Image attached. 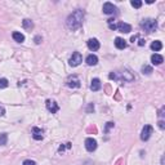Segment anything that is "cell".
<instances>
[{
	"mask_svg": "<svg viewBox=\"0 0 165 165\" xmlns=\"http://www.w3.org/2000/svg\"><path fill=\"white\" fill-rule=\"evenodd\" d=\"M83 19H84V12L81 9H78L75 10L73 13H71L68 17H67V21H66V24L70 30L75 31L81 27L83 24Z\"/></svg>",
	"mask_w": 165,
	"mask_h": 165,
	"instance_id": "cell-1",
	"label": "cell"
},
{
	"mask_svg": "<svg viewBox=\"0 0 165 165\" xmlns=\"http://www.w3.org/2000/svg\"><path fill=\"white\" fill-rule=\"evenodd\" d=\"M141 27L147 32H153L157 30V21L152 18H146L141 22Z\"/></svg>",
	"mask_w": 165,
	"mask_h": 165,
	"instance_id": "cell-2",
	"label": "cell"
},
{
	"mask_svg": "<svg viewBox=\"0 0 165 165\" xmlns=\"http://www.w3.org/2000/svg\"><path fill=\"white\" fill-rule=\"evenodd\" d=\"M108 78H110L111 80H124V81H132L133 76L130 75V72L128 71H122V72H111L110 75H108Z\"/></svg>",
	"mask_w": 165,
	"mask_h": 165,
	"instance_id": "cell-3",
	"label": "cell"
},
{
	"mask_svg": "<svg viewBox=\"0 0 165 165\" xmlns=\"http://www.w3.org/2000/svg\"><path fill=\"white\" fill-rule=\"evenodd\" d=\"M83 62V57H81V54L79 53V52H75V53H72L71 55V58H70V66H72V67H76V66H79L80 63Z\"/></svg>",
	"mask_w": 165,
	"mask_h": 165,
	"instance_id": "cell-4",
	"label": "cell"
},
{
	"mask_svg": "<svg viewBox=\"0 0 165 165\" xmlns=\"http://www.w3.org/2000/svg\"><path fill=\"white\" fill-rule=\"evenodd\" d=\"M153 132V128L151 125H145L142 129V133H141V139L142 141H148L151 134H152Z\"/></svg>",
	"mask_w": 165,
	"mask_h": 165,
	"instance_id": "cell-5",
	"label": "cell"
},
{
	"mask_svg": "<svg viewBox=\"0 0 165 165\" xmlns=\"http://www.w3.org/2000/svg\"><path fill=\"white\" fill-rule=\"evenodd\" d=\"M102 10L106 14H114V13L116 12V6L112 4V3H104L102 6Z\"/></svg>",
	"mask_w": 165,
	"mask_h": 165,
	"instance_id": "cell-6",
	"label": "cell"
},
{
	"mask_svg": "<svg viewBox=\"0 0 165 165\" xmlns=\"http://www.w3.org/2000/svg\"><path fill=\"white\" fill-rule=\"evenodd\" d=\"M85 148L89 151V152H93V151L97 148V141L93 138H86L85 139Z\"/></svg>",
	"mask_w": 165,
	"mask_h": 165,
	"instance_id": "cell-7",
	"label": "cell"
},
{
	"mask_svg": "<svg viewBox=\"0 0 165 165\" xmlns=\"http://www.w3.org/2000/svg\"><path fill=\"white\" fill-rule=\"evenodd\" d=\"M67 85L70 88H79L80 86V79L76 75H72L67 79Z\"/></svg>",
	"mask_w": 165,
	"mask_h": 165,
	"instance_id": "cell-8",
	"label": "cell"
},
{
	"mask_svg": "<svg viewBox=\"0 0 165 165\" xmlns=\"http://www.w3.org/2000/svg\"><path fill=\"white\" fill-rule=\"evenodd\" d=\"M116 29L120 31V32H124V34H128L132 31V26L128 23H124V22H119L116 24Z\"/></svg>",
	"mask_w": 165,
	"mask_h": 165,
	"instance_id": "cell-9",
	"label": "cell"
},
{
	"mask_svg": "<svg viewBox=\"0 0 165 165\" xmlns=\"http://www.w3.org/2000/svg\"><path fill=\"white\" fill-rule=\"evenodd\" d=\"M47 108H48V111H50L52 114H55L58 110H59V107H58V104L54 102V101H52V99H48L47 101Z\"/></svg>",
	"mask_w": 165,
	"mask_h": 165,
	"instance_id": "cell-10",
	"label": "cell"
},
{
	"mask_svg": "<svg viewBox=\"0 0 165 165\" xmlns=\"http://www.w3.org/2000/svg\"><path fill=\"white\" fill-rule=\"evenodd\" d=\"M88 48L93 52L98 50V49H99V41H98L97 39H89L88 40Z\"/></svg>",
	"mask_w": 165,
	"mask_h": 165,
	"instance_id": "cell-11",
	"label": "cell"
},
{
	"mask_svg": "<svg viewBox=\"0 0 165 165\" xmlns=\"http://www.w3.org/2000/svg\"><path fill=\"white\" fill-rule=\"evenodd\" d=\"M151 62H152V65H156V66H159L161 65V63L164 62V58H163V55H160V54H152L151 55Z\"/></svg>",
	"mask_w": 165,
	"mask_h": 165,
	"instance_id": "cell-12",
	"label": "cell"
},
{
	"mask_svg": "<svg viewBox=\"0 0 165 165\" xmlns=\"http://www.w3.org/2000/svg\"><path fill=\"white\" fill-rule=\"evenodd\" d=\"M101 86H102V84H101V80L97 79V78H94L92 80V83H90V89H92L93 92H97V90H99Z\"/></svg>",
	"mask_w": 165,
	"mask_h": 165,
	"instance_id": "cell-13",
	"label": "cell"
},
{
	"mask_svg": "<svg viewBox=\"0 0 165 165\" xmlns=\"http://www.w3.org/2000/svg\"><path fill=\"white\" fill-rule=\"evenodd\" d=\"M32 137H34V139H36V141L43 139V130L35 126V128H32Z\"/></svg>",
	"mask_w": 165,
	"mask_h": 165,
	"instance_id": "cell-14",
	"label": "cell"
},
{
	"mask_svg": "<svg viewBox=\"0 0 165 165\" xmlns=\"http://www.w3.org/2000/svg\"><path fill=\"white\" fill-rule=\"evenodd\" d=\"M85 61H86V63L89 66H96L98 63V57H97V55H94V54H89L86 57Z\"/></svg>",
	"mask_w": 165,
	"mask_h": 165,
	"instance_id": "cell-15",
	"label": "cell"
},
{
	"mask_svg": "<svg viewBox=\"0 0 165 165\" xmlns=\"http://www.w3.org/2000/svg\"><path fill=\"white\" fill-rule=\"evenodd\" d=\"M115 47L117 49H125L126 48V41L124 39H121V37H116L115 39Z\"/></svg>",
	"mask_w": 165,
	"mask_h": 165,
	"instance_id": "cell-16",
	"label": "cell"
},
{
	"mask_svg": "<svg viewBox=\"0 0 165 165\" xmlns=\"http://www.w3.org/2000/svg\"><path fill=\"white\" fill-rule=\"evenodd\" d=\"M161 48H163V44H161V41H159V40L152 41V44H151V49H152V50H155V52L161 50Z\"/></svg>",
	"mask_w": 165,
	"mask_h": 165,
	"instance_id": "cell-17",
	"label": "cell"
},
{
	"mask_svg": "<svg viewBox=\"0 0 165 165\" xmlns=\"http://www.w3.org/2000/svg\"><path fill=\"white\" fill-rule=\"evenodd\" d=\"M12 36H13V39H14L17 43H23V41H24V36L21 32H17V31H16V32H13Z\"/></svg>",
	"mask_w": 165,
	"mask_h": 165,
	"instance_id": "cell-18",
	"label": "cell"
},
{
	"mask_svg": "<svg viewBox=\"0 0 165 165\" xmlns=\"http://www.w3.org/2000/svg\"><path fill=\"white\" fill-rule=\"evenodd\" d=\"M6 141H8V135H6V133H1V134H0V146L6 145Z\"/></svg>",
	"mask_w": 165,
	"mask_h": 165,
	"instance_id": "cell-19",
	"label": "cell"
},
{
	"mask_svg": "<svg viewBox=\"0 0 165 165\" xmlns=\"http://www.w3.org/2000/svg\"><path fill=\"white\" fill-rule=\"evenodd\" d=\"M142 72H143V73H146V75H150V73L152 72V67H151V66L145 65V66L142 67Z\"/></svg>",
	"mask_w": 165,
	"mask_h": 165,
	"instance_id": "cell-20",
	"label": "cell"
},
{
	"mask_svg": "<svg viewBox=\"0 0 165 165\" xmlns=\"http://www.w3.org/2000/svg\"><path fill=\"white\" fill-rule=\"evenodd\" d=\"M130 4H132V6H134V8H141V6H142V1H141V0H132Z\"/></svg>",
	"mask_w": 165,
	"mask_h": 165,
	"instance_id": "cell-21",
	"label": "cell"
},
{
	"mask_svg": "<svg viewBox=\"0 0 165 165\" xmlns=\"http://www.w3.org/2000/svg\"><path fill=\"white\" fill-rule=\"evenodd\" d=\"M32 26H34V23L31 22L30 19H24L23 21V27H24V29H31Z\"/></svg>",
	"mask_w": 165,
	"mask_h": 165,
	"instance_id": "cell-22",
	"label": "cell"
},
{
	"mask_svg": "<svg viewBox=\"0 0 165 165\" xmlns=\"http://www.w3.org/2000/svg\"><path fill=\"white\" fill-rule=\"evenodd\" d=\"M8 86V80L6 79H0V89H4Z\"/></svg>",
	"mask_w": 165,
	"mask_h": 165,
	"instance_id": "cell-23",
	"label": "cell"
},
{
	"mask_svg": "<svg viewBox=\"0 0 165 165\" xmlns=\"http://www.w3.org/2000/svg\"><path fill=\"white\" fill-rule=\"evenodd\" d=\"M23 165H36V163L32 160H24L23 161Z\"/></svg>",
	"mask_w": 165,
	"mask_h": 165,
	"instance_id": "cell-24",
	"label": "cell"
},
{
	"mask_svg": "<svg viewBox=\"0 0 165 165\" xmlns=\"http://www.w3.org/2000/svg\"><path fill=\"white\" fill-rule=\"evenodd\" d=\"M111 126H114V122H107V125H106V129H104V132H108V129L111 128Z\"/></svg>",
	"mask_w": 165,
	"mask_h": 165,
	"instance_id": "cell-25",
	"label": "cell"
},
{
	"mask_svg": "<svg viewBox=\"0 0 165 165\" xmlns=\"http://www.w3.org/2000/svg\"><path fill=\"white\" fill-rule=\"evenodd\" d=\"M4 115H5V108L0 106V116H4Z\"/></svg>",
	"mask_w": 165,
	"mask_h": 165,
	"instance_id": "cell-26",
	"label": "cell"
},
{
	"mask_svg": "<svg viewBox=\"0 0 165 165\" xmlns=\"http://www.w3.org/2000/svg\"><path fill=\"white\" fill-rule=\"evenodd\" d=\"M159 128H160V129H164V128H165V124H164V121H163V120H160V121H159Z\"/></svg>",
	"mask_w": 165,
	"mask_h": 165,
	"instance_id": "cell-27",
	"label": "cell"
},
{
	"mask_svg": "<svg viewBox=\"0 0 165 165\" xmlns=\"http://www.w3.org/2000/svg\"><path fill=\"white\" fill-rule=\"evenodd\" d=\"M40 36H36V37H35V43H36V44H40Z\"/></svg>",
	"mask_w": 165,
	"mask_h": 165,
	"instance_id": "cell-28",
	"label": "cell"
},
{
	"mask_svg": "<svg viewBox=\"0 0 165 165\" xmlns=\"http://www.w3.org/2000/svg\"><path fill=\"white\" fill-rule=\"evenodd\" d=\"M139 45H141V47H142V45H145L146 44V41L145 40H143V39H139V43H138Z\"/></svg>",
	"mask_w": 165,
	"mask_h": 165,
	"instance_id": "cell-29",
	"label": "cell"
},
{
	"mask_svg": "<svg viewBox=\"0 0 165 165\" xmlns=\"http://www.w3.org/2000/svg\"><path fill=\"white\" fill-rule=\"evenodd\" d=\"M110 29H111V30H116V24H112V23H110Z\"/></svg>",
	"mask_w": 165,
	"mask_h": 165,
	"instance_id": "cell-30",
	"label": "cell"
},
{
	"mask_svg": "<svg viewBox=\"0 0 165 165\" xmlns=\"http://www.w3.org/2000/svg\"><path fill=\"white\" fill-rule=\"evenodd\" d=\"M164 110H165V108H164V107H163V108H161V110H160V114H159V115H160V116H161V117H163V116H164Z\"/></svg>",
	"mask_w": 165,
	"mask_h": 165,
	"instance_id": "cell-31",
	"label": "cell"
},
{
	"mask_svg": "<svg viewBox=\"0 0 165 165\" xmlns=\"http://www.w3.org/2000/svg\"><path fill=\"white\" fill-rule=\"evenodd\" d=\"M137 37H138V36H133V37H132V41H133V43H134V41H135V39H137Z\"/></svg>",
	"mask_w": 165,
	"mask_h": 165,
	"instance_id": "cell-32",
	"label": "cell"
}]
</instances>
